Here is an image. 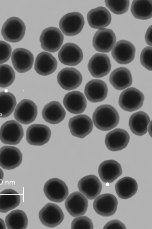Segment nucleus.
Segmentation results:
<instances>
[{
    "instance_id": "f257e3e1",
    "label": "nucleus",
    "mask_w": 152,
    "mask_h": 229,
    "mask_svg": "<svg viewBox=\"0 0 152 229\" xmlns=\"http://www.w3.org/2000/svg\"><path fill=\"white\" fill-rule=\"evenodd\" d=\"M94 125L101 130L108 131L115 128L119 121V114L113 106L104 104L98 107L92 116Z\"/></svg>"
},
{
    "instance_id": "f03ea898",
    "label": "nucleus",
    "mask_w": 152,
    "mask_h": 229,
    "mask_svg": "<svg viewBox=\"0 0 152 229\" xmlns=\"http://www.w3.org/2000/svg\"><path fill=\"white\" fill-rule=\"evenodd\" d=\"M26 29L25 25L22 20L17 17H12L7 19L3 24L1 33L6 41L18 42L24 37Z\"/></svg>"
},
{
    "instance_id": "7ed1b4c3",
    "label": "nucleus",
    "mask_w": 152,
    "mask_h": 229,
    "mask_svg": "<svg viewBox=\"0 0 152 229\" xmlns=\"http://www.w3.org/2000/svg\"><path fill=\"white\" fill-rule=\"evenodd\" d=\"M144 96L136 88L132 87L123 91L119 96L118 103L123 110L132 112L138 110L143 105Z\"/></svg>"
},
{
    "instance_id": "20e7f679",
    "label": "nucleus",
    "mask_w": 152,
    "mask_h": 229,
    "mask_svg": "<svg viewBox=\"0 0 152 229\" xmlns=\"http://www.w3.org/2000/svg\"><path fill=\"white\" fill-rule=\"evenodd\" d=\"M24 135L22 126L14 120L6 121L0 129V140L6 144L16 145L20 143Z\"/></svg>"
},
{
    "instance_id": "39448f33",
    "label": "nucleus",
    "mask_w": 152,
    "mask_h": 229,
    "mask_svg": "<svg viewBox=\"0 0 152 229\" xmlns=\"http://www.w3.org/2000/svg\"><path fill=\"white\" fill-rule=\"evenodd\" d=\"M84 23V18L81 14L78 12H72L67 13L62 17L59 22V26L64 35L71 36L80 33Z\"/></svg>"
},
{
    "instance_id": "423d86ee",
    "label": "nucleus",
    "mask_w": 152,
    "mask_h": 229,
    "mask_svg": "<svg viewBox=\"0 0 152 229\" xmlns=\"http://www.w3.org/2000/svg\"><path fill=\"white\" fill-rule=\"evenodd\" d=\"M64 36L59 29L55 27L45 29L42 32L39 40L42 48L51 52L57 51L62 45Z\"/></svg>"
},
{
    "instance_id": "0eeeda50",
    "label": "nucleus",
    "mask_w": 152,
    "mask_h": 229,
    "mask_svg": "<svg viewBox=\"0 0 152 229\" xmlns=\"http://www.w3.org/2000/svg\"><path fill=\"white\" fill-rule=\"evenodd\" d=\"M43 191L49 200L58 203L64 200L69 194L68 188L65 183L56 178L50 179L45 183Z\"/></svg>"
},
{
    "instance_id": "6e6552de",
    "label": "nucleus",
    "mask_w": 152,
    "mask_h": 229,
    "mask_svg": "<svg viewBox=\"0 0 152 229\" xmlns=\"http://www.w3.org/2000/svg\"><path fill=\"white\" fill-rule=\"evenodd\" d=\"M39 217L43 225L47 227L53 228L61 223L64 218V215L58 205L50 202L46 204L40 210Z\"/></svg>"
},
{
    "instance_id": "1a4fd4ad",
    "label": "nucleus",
    "mask_w": 152,
    "mask_h": 229,
    "mask_svg": "<svg viewBox=\"0 0 152 229\" xmlns=\"http://www.w3.org/2000/svg\"><path fill=\"white\" fill-rule=\"evenodd\" d=\"M13 114L15 118L20 123L28 124L36 119L37 114V107L32 101L23 99L17 104Z\"/></svg>"
},
{
    "instance_id": "9d476101",
    "label": "nucleus",
    "mask_w": 152,
    "mask_h": 229,
    "mask_svg": "<svg viewBox=\"0 0 152 229\" xmlns=\"http://www.w3.org/2000/svg\"><path fill=\"white\" fill-rule=\"evenodd\" d=\"M118 201L113 194L106 193L98 196L94 200L93 208L99 215L104 217L113 215L116 212Z\"/></svg>"
},
{
    "instance_id": "9b49d317",
    "label": "nucleus",
    "mask_w": 152,
    "mask_h": 229,
    "mask_svg": "<svg viewBox=\"0 0 152 229\" xmlns=\"http://www.w3.org/2000/svg\"><path fill=\"white\" fill-rule=\"evenodd\" d=\"M116 41V37L113 30L103 28L99 29L95 33L92 44L96 51L107 53L113 49Z\"/></svg>"
},
{
    "instance_id": "f8f14e48",
    "label": "nucleus",
    "mask_w": 152,
    "mask_h": 229,
    "mask_svg": "<svg viewBox=\"0 0 152 229\" xmlns=\"http://www.w3.org/2000/svg\"><path fill=\"white\" fill-rule=\"evenodd\" d=\"M135 48L128 41L122 40L116 42L113 48L112 55L118 63L126 64L132 61L135 57Z\"/></svg>"
},
{
    "instance_id": "ddd939ff",
    "label": "nucleus",
    "mask_w": 152,
    "mask_h": 229,
    "mask_svg": "<svg viewBox=\"0 0 152 229\" xmlns=\"http://www.w3.org/2000/svg\"><path fill=\"white\" fill-rule=\"evenodd\" d=\"M69 127L72 135L83 138L92 131L93 125L91 119L89 116L85 114H80L69 120Z\"/></svg>"
},
{
    "instance_id": "4468645a",
    "label": "nucleus",
    "mask_w": 152,
    "mask_h": 229,
    "mask_svg": "<svg viewBox=\"0 0 152 229\" xmlns=\"http://www.w3.org/2000/svg\"><path fill=\"white\" fill-rule=\"evenodd\" d=\"M59 60L64 64L76 66L82 61L83 54L81 49L77 44L72 43L64 44L58 52Z\"/></svg>"
},
{
    "instance_id": "2eb2a0df",
    "label": "nucleus",
    "mask_w": 152,
    "mask_h": 229,
    "mask_svg": "<svg viewBox=\"0 0 152 229\" xmlns=\"http://www.w3.org/2000/svg\"><path fill=\"white\" fill-rule=\"evenodd\" d=\"M51 131L46 125L35 124L30 126L26 131V140L30 145L41 146L48 142Z\"/></svg>"
},
{
    "instance_id": "dca6fc26",
    "label": "nucleus",
    "mask_w": 152,
    "mask_h": 229,
    "mask_svg": "<svg viewBox=\"0 0 152 229\" xmlns=\"http://www.w3.org/2000/svg\"><path fill=\"white\" fill-rule=\"evenodd\" d=\"M22 160V154L18 148L4 146L0 148V166L5 170H12L18 167Z\"/></svg>"
},
{
    "instance_id": "f3484780",
    "label": "nucleus",
    "mask_w": 152,
    "mask_h": 229,
    "mask_svg": "<svg viewBox=\"0 0 152 229\" xmlns=\"http://www.w3.org/2000/svg\"><path fill=\"white\" fill-rule=\"evenodd\" d=\"M88 67L92 76L96 78H102L107 75L111 70L110 59L106 54L96 53L89 60Z\"/></svg>"
},
{
    "instance_id": "a211bd4d",
    "label": "nucleus",
    "mask_w": 152,
    "mask_h": 229,
    "mask_svg": "<svg viewBox=\"0 0 152 229\" xmlns=\"http://www.w3.org/2000/svg\"><path fill=\"white\" fill-rule=\"evenodd\" d=\"M58 83L63 89L71 90L78 88L81 84L82 76L75 68L66 67L61 70L57 77Z\"/></svg>"
},
{
    "instance_id": "6ab92c4d",
    "label": "nucleus",
    "mask_w": 152,
    "mask_h": 229,
    "mask_svg": "<svg viewBox=\"0 0 152 229\" xmlns=\"http://www.w3.org/2000/svg\"><path fill=\"white\" fill-rule=\"evenodd\" d=\"M11 61L15 70L19 73H23L31 69L34 63V57L29 50L17 48L12 52Z\"/></svg>"
},
{
    "instance_id": "aec40b11",
    "label": "nucleus",
    "mask_w": 152,
    "mask_h": 229,
    "mask_svg": "<svg viewBox=\"0 0 152 229\" xmlns=\"http://www.w3.org/2000/svg\"><path fill=\"white\" fill-rule=\"evenodd\" d=\"M65 205L68 213L75 217L84 215L88 206V202L86 197L78 191L70 194L66 199Z\"/></svg>"
},
{
    "instance_id": "412c9836",
    "label": "nucleus",
    "mask_w": 152,
    "mask_h": 229,
    "mask_svg": "<svg viewBox=\"0 0 152 229\" xmlns=\"http://www.w3.org/2000/svg\"><path fill=\"white\" fill-rule=\"evenodd\" d=\"M108 91L107 85L103 81L93 79L87 83L84 93L87 99L92 103L103 101L106 98Z\"/></svg>"
},
{
    "instance_id": "4be33fe9",
    "label": "nucleus",
    "mask_w": 152,
    "mask_h": 229,
    "mask_svg": "<svg viewBox=\"0 0 152 229\" xmlns=\"http://www.w3.org/2000/svg\"><path fill=\"white\" fill-rule=\"evenodd\" d=\"M130 136L125 130L120 128L115 129L106 135L105 143L107 148L112 151L121 150L127 146Z\"/></svg>"
},
{
    "instance_id": "5701e85b",
    "label": "nucleus",
    "mask_w": 152,
    "mask_h": 229,
    "mask_svg": "<svg viewBox=\"0 0 152 229\" xmlns=\"http://www.w3.org/2000/svg\"><path fill=\"white\" fill-rule=\"evenodd\" d=\"M79 190L89 199L92 200L100 194L102 185L98 178L94 175L85 176L79 181Z\"/></svg>"
},
{
    "instance_id": "b1692460",
    "label": "nucleus",
    "mask_w": 152,
    "mask_h": 229,
    "mask_svg": "<svg viewBox=\"0 0 152 229\" xmlns=\"http://www.w3.org/2000/svg\"><path fill=\"white\" fill-rule=\"evenodd\" d=\"M63 103L68 112L75 114L83 112L87 106V101L84 95L77 91L66 94L63 98Z\"/></svg>"
},
{
    "instance_id": "393cba45",
    "label": "nucleus",
    "mask_w": 152,
    "mask_h": 229,
    "mask_svg": "<svg viewBox=\"0 0 152 229\" xmlns=\"http://www.w3.org/2000/svg\"><path fill=\"white\" fill-rule=\"evenodd\" d=\"M98 173L103 182L111 183L121 175L122 170L120 163L115 160H110L100 164Z\"/></svg>"
},
{
    "instance_id": "a878e982",
    "label": "nucleus",
    "mask_w": 152,
    "mask_h": 229,
    "mask_svg": "<svg viewBox=\"0 0 152 229\" xmlns=\"http://www.w3.org/2000/svg\"><path fill=\"white\" fill-rule=\"evenodd\" d=\"M112 17L109 10L105 7H99L90 10L87 14V19L91 28L103 29L110 23Z\"/></svg>"
},
{
    "instance_id": "bb28decb",
    "label": "nucleus",
    "mask_w": 152,
    "mask_h": 229,
    "mask_svg": "<svg viewBox=\"0 0 152 229\" xmlns=\"http://www.w3.org/2000/svg\"><path fill=\"white\" fill-rule=\"evenodd\" d=\"M57 61L50 53L42 52L37 55L34 64L36 72L42 76L50 75L56 70Z\"/></svg>"
},
{
    "instance_id": "cd10ccee",
    "label": "nucleus",
    "mask_w": 152,
    "mask_h": 229,
    "mask_svg": "<svg viewBox=\"0 0 152 229\" xmlns=\"http://www.w3.org/2000/svg\"><path fill=\"white\" fill-rule=\"evenodd\" d=\"M42 115L45 121L51 124H55L63 120L66 116V112L59 102L53 101L44 106Z\"/></svg>"
},
{
    "instance_id": "c85d7f7f",
    "label": "nucleus",
    "mask_w": 152,
    "mask_h": 229,
    "mask_svg": "<svg viewBox=\"0 0 152 229\" xmlns=\"http://www.w3.org/2000/svg\"><path fill=\"white\" fill-rule=\"evenodd\" d=\"M109 81L115 89L121 90L131 86L132 77L129 70L125 67L118 68L111 73Z\"/></svg>"
},
{
    "instance_id": "c756f323",
    "label": "nucleus",
    "mask_w": 152,
    "mask_h": 229,
    "mask_svg": "<svg viewBox=\"0 0 152 229\" xmlns=\"http://www.w3.org/2000/svg\"><path fill=\"white\" fill-rule=\"evenodd\" d=\"M150 119L145 112L139 111L132 114L129 120V126L132 132L136 135L142 136L148 131Z\"/></svg>"
},
{
    "instance_id": "7c9ffc66",
    "label": "nucleus",
    "mask_w": 152,
    "mask_h": 229,
    "mask_svg": "<svg viewBox=\"0 0 152 229\" xmlns=\"http://www.w3.org/2000/svg\"><path fill=\"white\" fill-rule=\"evenodd\" d=\"M138 185L134 178L125 177L119 180L115 185V190L120 198L127 199L133 196L137 192Z\"/></svg>"
},
{
    "instance_id": "2f4dec72",
    "label": "nucleus",
    "mask_w": 152,
    "mask_h": 229,
    "mask_svg": "<svg viewBox=\"0 0 152 229\" xmlns=\"http://www.w3.org/2000/svg\"><path fill=\"white\" fill-rule=\"evenodd\" d=\"M19 194L12 189H7L0 192V212L6 213L19 205L20 202Z\"/></svg>"
},
{
    "instance_id": "473e14b6",
    "label": "nucleus",
    "mask_w": 152,
    "mask_h": 229,
    "mask_svg": "<svg viewBox=\"0 0 152 229\" xmlns=\"http://www.w3.org/2000/svg\"><path fill=\"white\" fill-rule=\"evenodd\" d=\"M5 222L8 229H25L27 227L28 221L24 211L16 209L7 215Z\"/></svg>"
},
{
    "instance_id": "72a5a7b5",
    "label": "nucleus",
    "mask_w": 152,
    "mask_h": 229,
    "mask_svg": "<svg viewBox=\"0 0 152 229\" xmlns=\"http://www.w3.org/2000/svg\"><path fill=\"white\" fill-rule=\"evenodd\" d=\"M131 11L133 16L137 19H149L152 16V1L133 0Z\"/></svg>"
},
{
    "instance_id": "f704fd0d",
    "label": "nucleus",
    "mask_w": 152,
    "mask_h": 229,
    "mask_svg": "<svg viewBox=\"0 0 152 229\" xmlns=\"http://www.w3.org/2000/svg\"><path fill=\"white\" fill-rule=\"evenodd\" d=\"M16 105L15 96L9 92H0V117L5 118L10 116L14 111Z\"/></svg>"
},
{
    "instance_id": "c9c22d12",
    "label": "nucleus",
    "mask_w": 152,
    "mask_h": 229,
    "mask_svg": "<svg viewBox=\"0 0 152 229\" xmlns=\"http://www.w3.org/2000/svg\"><path fill=\"white\" fill-rule=\"evenodd\" d=\"M15 78V73L13 68L7 64L0 65V87L5 88L11 85Z\"/></svg>"
},
{
    "instance_id": "e433bc0d",
    "label": "nucleus",
    "mask_w": 152,
    "mask_h": 229,
    "mask_svg": "<svg viewBox=\"0 0 152 229\" xmlns=\"http://www.w3.org/2000/svg\"><path fill=\"white\" fill-rule=\"evenodd\" d=\"M106 6L114 13L121 15L126 12L129 9V1L127 0H105Z\"/></svg>"
},
{
    "instance_id": "4c0bfd02",
    "label": "nucleus",
    "mask_w": 152,
    "mask_h": 229,
    "mask_svg": "<svg viewBox=\"0 0 152 229\" xmlns=\"http://www.w3.org/2000/svg\"><path fill=\"white\" fill-rule=\"evenodd\" d=\"M94 226L92 220L86 216L76 217L73 219L71 223L72 229H93Z\"/></svg>"
},
{
    "instance_id": "58836bf2",
    "label": "nucleus",
    "mask_w": 152,
    "mask_h": 229,
    "mask_svg": "<svg viewBox=\"0 0 152 229\" xmlns=\"http://www.w3.org/2000/svg\"><path fill=\"white\" fill-rule=\"evenodd\" d=\"M140 62L142 65L147 69L152 70V49L146 47L142 50L140 55Z\"/></svg>"
},
{
    "instance_id": "ea45409f",
    "label": "nucleus",
    "mask_w": 152,
    "mask_h": 229,
    "mask_svg": "<svg viewBox=\"0 0 152 229\" xmlns=\"http://www.w3.org/2000/svg\"><path fill=\"white\" fill-rule=\"evenodd\" d=\"M12 48L10 45L4 41H0V64L9 60Z\"/></svg>"
},
{
    "instance_id": "a19ab883",
    "label": "nucleus",
    "mask_w": 152,
    "mask_h": 229,
    "mask_svg": "<svg viewBox=\"0 0 152 229\" xmlns=\"http://www.w3.org/2000/svg\"><path fill=\"white\" fill-rule=\"evenodd\" d=\"M126 229L124 224L120 220L115 219L107 222L104 226L103 229Z\"/></svg>"
},
{
    "instance_id": "79ce46f5",
    "label": "nucleus",
    "mask_w": 152,
    "mask_h": 229,
    "mask_svg": "<svg viewBox=\"0 0 152 229\" xmlns=\"http://www.w3.org/2000/svg\"><path fill=\"white\" fill-rule=\"evenodd\" d=\"M152 25L150 26L147 30L145 35V39L147 44L152 46Z\"/></svg>"
},
{
    "instance_id": "37998d69",
    "label": "nucleus",
    "mask_w": 152,
    "mask_h": 229,
    "mask_svg": "<svg viewBox=\"0 0 152 229\" xmlns=\"http://www.w3.org/2000/svg\"><path fill=\"white\" fill-rule=\"evenodd\" d=\"M6 225L4 221L0 218V229H6Z\"/></svg>"
},
{
    "instance_id": "c03bdc74",
    "label": "nucleus",
    "mask_w": 152,
    "mask_h": 229,
    "mask_svg": "<svg viewBox=\"0 0 152 229\" xmlns=\"http://www.w3.org/2000/svg\"><path fill=\"white\" fill-rule=\"evenodd\" d=\"M4 174L2 169L0 168V185L1 184L4 177Z\"/></svg>"
}]
</instances>
